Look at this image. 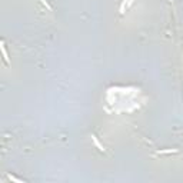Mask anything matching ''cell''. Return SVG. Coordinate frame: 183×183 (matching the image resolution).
Here are the masks:
<instances>
[{
	"label": "cell",
	"instance_id": "obj_1",
	"mask_svg": "<svg viewBox=\"0 0 183 183\" xmlns=\"http://www.w3.org/2000/svg\"><path fill=\"white\" fill-rule=\"evenodd\" d=\"M2 49H3V54H4V60H6V62H9V57H7V53H6V49H4V47H2Z\"/></svg>",
	"mask_w": 183,
	"mask_h": 183
}]
</instances>
